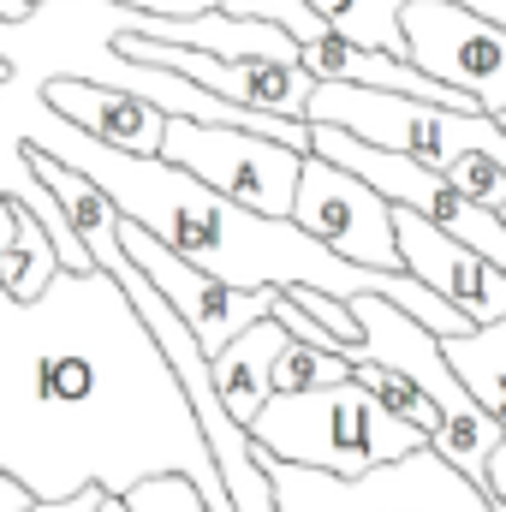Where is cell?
<instances>
[{"mask_svg":"<svg viewBox=\"0 0 506 512\" xmlns=\"http://www.w3.org/2000/svg\"><path fill=\"white\" fill-rule=\"evenodd\" d=\"M0 477L30 501L185 477L233 512L155 334L102 268H60L42 298L0 286Z\"/></svg>","mask_w":506,"mask_h":512,"instance_id":"cell-1","label":"cell"},{"mask_svg":"<svg viewBox=\"0 0 506 512\" xmlns=\"http://www.w3.org/2000/svg\"><path fill=\"white\" fill-rule=\"evenodd\" d=\"M251 441L262 459L328 471V477H364L376 465H393L417 447H429L423 429L399 423L370 387L334 382L310 393H274L251 423Z\"/></svg>","mask_w":506,"mask_h":512,"instance_id":"cell-2","label":"cell"},{"mask_svg":"<svg viewBox=\"0 0 506 512\" xmlns=\"http://www.w3.org/2000/svg\"><path fill=\"white\" fill-rule=\"evenodd\" d=\"M310 126H340L376 149H393L429 173H447L459 155H495L506 167V131L489 114H459V108H435V102H411L393 90H358V84H316Z\"/></svg>","mask_w":506,"mask_h":512,"instance_id":"cell-3","label":"cell"},{"mask_svg":"<svg viewBox=\"0 0 506 512\" xmlns=\"http://www.w3.org/2000/svg\"><path fill=\"white\" fill-rule=\"evenodd\" d=\"M268 483H274V512H501L489 489L459 477L435 447H417L364 477H328L268 459Z\"/></svg>","mask_w":506,"mask_h":512,"instance_id":"cell-4","label":"cell"},{"mask_svg":"<svg viewBox=\"0 0 506 512\" xmlns=\"http://www.w3.org/2000/svg\"><path fill=\"white\" fill-rule=\"evenodd\" d=\"M399 36H405L399 54L405 66L459 90L489 120H506V24L459 0H411L399 12Z\"/></svg>","mask_w":506,"mask_h":512,"instance_id":"cell-5","label":"cell"},{"mask_svg":"<svg viewBox=\"0 0 506 512\" xmlns=\"http://www.w3.org/2000/svg\"><path fill=\"white\" fill-rule=\"evenodd\" d=\"M161 161L185 167L191 179H203L209 191H221L227 203L292 221V191L304 173V155L286 143H268L233 126H197V120H167L161 131Z\"/></svg>","mask_w":506,"mask_h":512,"instance_id":"cell-6","label":"cell"},{"mask_svg":"<svg viewBox=\"0 0 506 512\" xmlns=\"http://www.w3.org/2000/svg\"><path fill=\"white\" fill-rule=\"evenodd\" d=\"M292 227L310 233L316 245L352 268H399V245H393V203L376 197L358 173L304 155L298 191H292Z\"/></svg>","mask_w":506,"mask_h":512,"instance_id":"cell-7","label":"cell"},{"mask_svg":"<svg viewBox=\"0 0 506 512\" xmlns=\"http://www.w3.org/2000/svg\"><path fill=\"white\" fill-rule=\"evenodd\" d=\"M120 251L131 256V268L173 304V316L197 334V346L215 358L227 340H239L251 322H262L274 310V292H245V286H227L203 268H191L185 256H173L167 245H155L143 227L120 221Z\"/></svg>","mask_w":506,"mask_h":512,"instance_id":"cell-8","label":"cell"},{"mask_svg":"<svg viewBox=\"0 0 506 512\" xmlns=\"http://www.w3.org/2000/svg\"><path fill=\"white\" fill-rule=\"evenodd\" d=\"M126 60H143V66H161V72H179L191 78L197 90L233 102V108H251V114H274V120H304L310 108V90L316 78L304 66H280V60H221V54H197V48H173V42H149L126 30L114 42ZM310 126V120H304Z\"/></svg>","mask_w":506,"mask_h":512,"instance_id":"cell-9","label":"cell"},{"mask_svg":"<svg viewBox=\"0 0 506 512\" xmlns=\"http://www.w3.org/2000/svg\"><path fill=\"white\" fill-rule=\"evenodd\" d=\"M393 245H399V268L423 280L441 304H453L471 328L506 322V274L489 256H477L471 245H459L453 233H441L435 221L411 209H393Z\"/></svg>","mask_w":506,"mask_h":512,"instance_id":"cell-10","label":"cell"},{"mask_svg":"<svg viewBox=\"0 0 506 512\" xmlns=\"http://www.w3.org/2000/svg\"><path fill=\"white\" fill-rule=\"evenodd\" d=\"M352 316H358L364 340H358L346 358L381 364V370L405 376L411 387H423V393L441 405V423H459V417H477V411H483V405L459 387V376L447 370L441 340H435L429 328H417L399 304H387V298H352Z\"/></svg>","mask_w":506,"mask_h":512,"instance_id":"cell-11","label":"cell"},{"mask_svg":"<svg viewBox=\"0 0 506 512\" xmlns=\"http://www.w3.org/2000/svg\"><path fill=\"white\" fill-rule=\"evenodd\" d=\"M42 102L72 120L78 131H90L96 143L108 149H126V155H161V131H167V114L149 108L143 96H126V90H96V84H48Z\"/></svg>","mask_w":506,"mask_h":512,"instance_id":"cell-12","label":"cell"},{"mask_svg":"<svg viewBox=\"0 0 506 512\" xmlns=\"http://www.w3.org/2000/svg\"><path fill=\"white\" fill-rule=\"evenodd\" d=\"M280 346H286V328H280L274 316H262V322H251L239 340H227V346L209 358L215 393H221L227 417H233L245 435H251L256 411L274 399V358H280Z\"/></svg>","mask_w":506,"mask_h":512,"instance_id":"cell-13","label":"cell"},{"mask_svg":"<svg viewBox=\"0 0 506 512\" xmlns=\"http://www.w3.org/2000/svg\"><path fill=\"white\" fill-rule=\"evenodd\" d=\"M310 6H316V18H322L334 36H346V42H358V48H381V54H405L399 12H405L411 0H310ZM459 6H471V12L506 24V0H459Z\"/></svg>","mask_w":506,"mask_h":512,"instance_id":"cell-14","label":"cell"},{"mask_svg":"<svg viewBox=\"0 0 506 512\" xmlns=\"http://www.w3.org/2000/svg\"><path fill=\"white\" fill-rule=\"evenodd\" d=\"M441 358L459 376V387L501 423V435H506V322H489V328L441 340Z\"/></svg>","mask_w":506,"mask_h":512,"instance_id":"cell-15","label":"cell"},{"mask_svg":"<svg viewBox=\"0 0 506 512\" xmlns=\"http://www.w3.org/2000/svg\"><path fill=\"white\" fill-rule=\"evenodd\" d=\"M54 274H60V256H54L48 227H42L30 209H18L12 245L0 251V286H6L12 298H42V286H48Z\"/></svg>","mask_w":506,"mask_h":512,"instance_id":"cell-16","label":"cell"},{"mask_svg":"<svg viewBox=\"0 0 506 512\" xmlns=\"http://www.w3.org/2000/svg\"><path fill=\"white\" fill-rule=\"evenodd\" d=\"M352 382L370 387L381 405L399 417V423H411V429H423V435H435V429H441V405H435L423 387H411L405 376H393V370H381V364H364V358H352Z\"/></svg>","mask_w":506,"mask_h":512,"instance_id":"cell-17","label":"cell"},{"mask_svg":"<svg viewBox=\"0 0 506 512\" xmlns=\"http://www.w3.org/2000/svg\"><path fill=\"white\" fill-rule=\"evenodd\" d=\"M352 382V358L346 352H316V346H298L286 334L280 358H274V393H310V387H334Z\"/></svg>","mask_w":506,"mask_h":512,"instance_id":"cell-18","label":"cell"},{"mask_svg":"<svg viewBox=\"0 0 506 512\" xmlns=\"http://www.w3.org/2000/svg\"><path fill=\"white\" fill-rule=\"evenodd\" d=\"M221 12H227V18H251V24H274V30H286L298 48L328 30L310 0H221Z\"/></svg>","mask_w":506,"mask_h":512,"instance_id":"cell-19","label":"cell"},{"mask_svg":"<svg viewBox=\"0 0 506 512\" xmlns=\"http://www.w3.org/2000/svg\"><path fill=\"white\" fill-rule=\"evenodd\" d=\"M441 179H447L465 203H477V209H495V215L506 209V167L495 155H459Z\"/></svg>","mask_w":506,"mask_h":512,"instance_id":"cell-20","label":"cell"},{"mask_svg":"<svg viewBox=\"0 0 506 512\" xmlns=\"http://www.w3.org/2000/svg\"><path fill=\"white\" fill-rule=\"evenodd\" d=\"M120 6H137V12H161V18H197V12H215L221 0H120Z\"/></svg>","mask_w":506,"mask_h":512,"instance_id":"cell-21","label":"cell"},{"mask_svg":"<svg viewBox=\"0 0 506 512\" xmlns=\"http://www.w3.org/2000/svg\"><path fill=\"white\" fill-rule=\"evenodd\" d=\"M24 512H102V489H84L72 501H30Z\"/></svg>","mask_w":506,"mask_h":512,"instance_id":"cell-22","label":"cell"},{"mask_svg":"<svg viewBox=\"0 0 506 512\" xmlns=\"http://www.w3.org/2000/svg\"><path fill=\"white\" fill-rule=\"evenodd\" d=\"M483 489H489V501L506 512V441L495 447V459H489V483H483Z\"/></svg>","mask_w":506,"mask_h":512,"instance_id":"cell-23","label":"cell"},{"mask_svg":"<svg viewBox=\"0 0 506 512\" xmlns=\"http://www.w3.org/2000/svg\"><path fill=\"white\" fill-rule=\"evenodd\" d=\"M24 507H30V495H24L12 477H0V512H24Z\"/></svg>","mask_w":506,"mask_h":512,"instance_id":"cell-24","label":"cell"},{"mask_svg":"<svg viewBox=\"0 0 506 512\" xmlns=\"http://www.w3.org/2000/svg\"><path fill=\"white\" fill-rule=\"evenodd\" d=\"M12 227H18V203H12V197H0V251L12 245Z\"/></svg>","mask_w":506,"mask_h":512,"instance_id":"cell-25","label":"cell"},{"mask_svg":"<svg viewBox=\"0 0 506 512\" xmlns=\"http://www.w3.org/2000/svg\"><path fill=\"white\" fill-rule=\"evenodd\" d=\"M102 512H131V507L120 501V495H102Z\"/></svg>","mask_w":506,"mask_h":512,"instance_id":"cell-26","label":"cell"},{"mask_svg":"<svg viewBox=\"0 0 506 512\" xmlns=\"http://www.w3.org/2000/svg\"><path fill=\"white\" fill-rule=\"evenodd\" d=\"M0 84H6V66H0Z\"/></svg>","mask_w":506,"mask_h":512,"instance_id":"cell-27","label":"cell"}]
</instances>
